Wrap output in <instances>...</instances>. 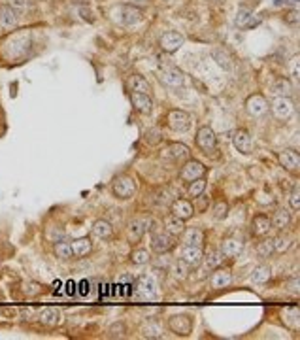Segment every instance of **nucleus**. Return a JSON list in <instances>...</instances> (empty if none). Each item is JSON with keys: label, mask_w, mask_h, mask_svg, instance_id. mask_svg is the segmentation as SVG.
I'll return each mask as SVG.
<instances>
[{"label": "nucleus", "mask_w": 300, "mask_h": 340, "mask_svg": "<svg viewBox=\"0 0 300 340\" xmlns=\"http://www.w3.org/2000/svg\"><path fill=\"white\" fill-rule=\"evenodd\" d=\"M136 191H138V184H136L134 178H130L127 174L115 176L114 181H112V193H114L115 199L128 200L134 197Z\"/></svg>", "instance_id": "f257e3e1"}, {"label": "nucleus", "mask_w": 300, "mask_h": 340, "mask_svg": "<svg viewBox=\"0 0 300 340\" xmlns=\"http://www.w3.org/2000/svg\"><path fill=\"white\" fill-rule=\"evenodd\" d=\"M166 127L174 133H187L191 128V117L183 110H170L166 116Z\"/></svg>", "instance_id": "f03ea898"}, {"label": "nucleus", "mask_w": 300, "mask_h": 340, "mask_svg": "<svg viewBox=\"0 0 300 340\" xmlns=\"http://www.w3.org/2000/svg\"><path fill=\"white\" fill-rule=\"evenodd\" d=\"M197 146L202 151H204L206 155H211L215 149H217V136H215V133H213V128L211 127H200L197 130Z\"/></svg>", "instance_id": "7ed1b4c3"}, {"label": "nucleus", "mask_w": 300, "mask_h": 340, "mask_svg": "<svg viewBox=\"0 0 300 340\" xmlns=\"http://www.w3.org/2000/svg\"><path fill=\"white\" fill-rule=\"evenodd\" d=\"M294 110H296V106L289 96H276L272 100V114L280 121H287L289 117L294 114Z\"/></svg>", "instance_id": "20e7f679"}, {"label": "nucleus", "mask_w": 300, "mask_h": 340, "mask_svg": "<svg viewBox=\"0 0 300 340\" xmlns=\"http://www.w3.org/2000/svg\"><path fill=\"white\" fill-rule=\"evenodd\" d=\"M168 329L178 336H189L193 333V318L189 314H176L168 320Z\"/></svg>", "instance_id": "39448f33"}, {"label": "nucleus", "mask_w": 300, "mask_h": 340, "mask_svg": "<svg viewBox=\"0 0 300 340\" xmlns=\"http://www.w3.org/2000/svg\"><path fill=\"white\" fill-rule=\"evenodd\" d=\"M189 155H191V149L187 148L185 144H179V142L166 144V148L160 151V157L166 161H187Z\"/></svg>", "instance_id": "423d86ee"}, {"label": "nucleus", "mask_w": 300, "mask_h": 340, "mask_svg": "<svg viewBox=\"0 0 300 340\" xmlns=\"http://www.w3.org/2000/svg\"><path fill=\"white\" fill-rule=\"evenodd\" d=\"M268 110H270V104L262 95L248 96V100H246V112H248L249 116L262 117L264 114H268Z\"/></svg>", "instance_id": "0eeeda50"}, {"label": "nucleus", "mask_w": 300, "mask_h": 340, "mask_svg": "<svg viewBox=\"0 0 300 340\" xmlns=\"http://www.w3.org/2000/svg\"><path fill=\"white\" fill-rule=\"evenodd\" d=\"M202 176H206V167L200 161L193 159H187V163L181 167V172H179V178L183 181H193L197 178H202Z\"/></svg>", "instance_id": "6e6552de"}, {"label": "nucleus", "mask_w": 300, "mask_h": 340, "mask_svg": "<svg viewBox=\"0 0 300 340\" xmlns=\"http://www.w3.org/2000/svg\"><path fill=\"white\" fill-rule=\"evenodd\" d=\"M176 246V237L168 234V232H155L151 237V250L157 253H166V251L174 250Z\"/></svg>", "instance_id": "1a4fd4ad"}, {"label": "nucleus", "mask_w": 300, "mask_h": 340, "mask_svg": "<svg viewBox=\"0 0 300 340\" xmlns=\"http://www.w3.org/2000/svg\"><path fill=\"white\" fill-rule=\"evenodd\" d=\"M183 44H185V38H183V34L178 31H168L160 36V47L168 53L178 51Z\"/></svg>", "instance_id": "9d476101"}, {"label": "nucleus", "mask_w": 300, "mask_h": 340, "mask_svg": "<svg viewBox=\"0 0 300 340\" xmlns=\"http://www.w3.org/2000/svg\"><path fill=\"white\" fill-rule=\"evenodd\" d=\"M232 144H234V148L243 155H249L253 151V138L249 135L246 128H238L234 130V135H232Z\"/></svg>", "instance_id": "9b49d317"}, {"label": "nucleus", "mask_w": 300, "mask_h": 340, "mask_svg": "<svg viewBox=\"0 0 300 340\" xmlns=\"http://www.w3.org/2000/svg\"><path fill=\"white\" fill-rule=\"evenodd\" d=\"M115 10L121 13V17L117 21L123 23V25H134V23L142 21V10L132 6V4H121V6H117Z\"/></svg>", "instance_id": "f8f14e48"}, {"label": "nucleus", "mask_w": 300, "mask_h": 340, "mask_svg": "<svg viewBox=\"0 0 300 340\" xmlns=\"http://www.w3.org/2000/svg\"><path fill=\"white\" fill-rule=\"evenodd\" d=\"M181 261L189 267H198L204 259V251L200 246H183L181 248Z\"/></svg>", "instance_id": "ddd939ff"}, {"label": "nucleus", "mask_w": 300, "mask_h": 340, "mask_svg": "<svg viewBox=\"0 0 300 340\" xmlns=\"http://www.w3.org/2000/svg\"><path fill=\"white\" fill-rule=\"evenodd\" d=\"M170 212L176 216V218L183 219V221H187V219L193 218V214H195V206H193L191 200L187 199H176L172 202V206H170Z\"/></svg>", "instance_id": "4468645a"}, {"label": "nucleus", "mask_w": 300, "mask_h": 340, "mask_svg": "<svg viewBox=\"0 0 300 340\" xmlns=\"http://www.w3.org/2000/svg\"><path fill=\"white\" fill-rule=\"evenodd\" d=\"M278 161H280V165L285 170H293L296 172L300 168V153L298 151H294V149H283L278 153Z\"/></svg>", "instance_id": "2eb2a0df"}, {"label": "nucleus", "mask_w": 300, "mask_h": 340, "mask_svg": "<svg viewBox=\"0 0 300 340\" xmlns=\"http://www.w3.org/2000/svg\"><path fill=\"white\" fill-rule=\"evenodd\" d=\"M130 102H132L136 112H140L144 116L153 112V100L147 93H130Z\"/></svg>", "instance_id": "dca6fc26"}, {"label": "nucleus", "mask_w": 300, "mask_h": 340, "mask_svg": "<svg viewBox=\"0 0 300 340\" xmlns=\"http://www.w3.org/2000/svg\"><path fill=\"white\" fill-rule=\"evenodd\" d=\"M19 21V13L12 4L0 6V29H13Z\"/></svg>", "instance_id": "f3484780"}, {"label": "nucleus", "mask_w": 300, "mask_h": 340, "mask_svg": "<svg viewBox=\"0 0 300 340\" xmlns=\"http://www.w3.org/2000/svg\"><path fill=\"white\" fill-rule=\"evenodd\" d=\"M210 283H211V287H213V289L229 287L230 283H232V272H230L229 269H219V267H217V270L211 274Z\"/></svg>", "instance_id": "a211bd4d"}, {"label": "nucleus", "mask_w": 300, "mask_h": 340, "mask_svg": "<svg viewBox=\"0 0 300 340\" xmlns=\"http://www.w3.org/2000/svg\"><path fill=\"white\" fill-rule=\"evenodd\" d=\"M270 229H272V219H270L268 216H264V214L255 216L253 221H251V231H253V234H257V237L268 234Z\"/></svg>", "instance_id": "6ab92c4d"}, {"label": "nucleus", "mask_w": 300, "mask_h": 340, "mask_svg": "<svg viewBox=\"0 0 300 340\" xmlns=\"http://www.w3.org/2000/svg\"><path fill=\"white\" fill-rule=\"evenodd\" d=\"M243 250V242L242 240H236V238H225L221 242V253L223 257H238Z\"/></svg>", "instance_id": "aec40b11"}, {"label": "nucleus", "mask_w": 300, "mask_h": 340, "mask_svg": "<svg viewBox=\"0 0 300 340\" xmlns=\"http://www.w3.org/2000/svg\"><path fill=\"white\" fill-rule=\"evenodd\" d=\"M165 229H166V232L172 234V237H181V232L185 231V221L176 218L174 214H170V216H166L165 218Z\"/></svg>", "instance_id": "412c9836"}, {"label": "nucleus", "mask_w": 300, "mask_h": 340, "mask_svg": "<svg viewBox=\"0 0 300 340\" xmlns=\"http://www.w3.org/2000/svg\"><path fill=\"white\" fill-rule=\"evenodd\" d=\"M181 240H183V246H202L204 232L197 229V227H191V229H185L181 232Z\"/></svg>", "instance_id": "4be33fe9"}, {"label": "nucleus", "mask_w": 300, "mask_h": 340, "mask_svg": "<svg viewBox=\"0 0 300 340\" xmlns=\"http://www.w3.org/2000/svg\"><path fill=\"white\" fill-rule=\"evenodd\" d=\"M183 72L178 70V68H168V70L162 72V76H160V82L168 87H179V85L183 84Z\"/></svg>", "instance_id": "5701e85b"}, {"label": "nucleus", "mask_w": 300, "mask_h": 340, "mask_svg": "<svg viewBox=\"0 0 300 340\" xmlns=\"http://www.w3.org/2000/svg\"><path fill=\"white\" fill-rule=\"evenodd\" d=\"M146 225H144V219H132L127 227V234L130 242H140L142 237L146 234Z\"/></svg>", "instance_id": "b1692460"}, {"label": "nucleus", "mask_w": 300, "mask_h": 340, "mask_svg": "<svg viewBox=\"0 0 300 340\" xmlns=\"http://www.w3.org/2000/svg\"><path fill=\"white\" fill-rule=\"evenodd\" d=\"M72 253L76 257H85L89 255L91 250H93V242H91L89 237H83V238H76L74 242H72Z\"/></svg>", "instance_id": "393cba45"}, {"label": "nucleus", "mask_w": 300, "mask_h": 340, "mask_svg": "<svg viewBox=\"0 0 300 340\" xmlns=\"http://www.w3.org/2000/svg\"><path fill=\"white\" fill-rule=\"evenodd\" d=\"M128 89L130 93H149V82L146 77L140 76V74H134V76L128 77Z\"/></svg>", "instance_id": "a878e982"}, {"label": "nucleus", "mask_w": 300, "mask_h": 340, "mask_svg": "<svg viewBox=\"0 0 300 340\" xmlns=\"http://www.w3.org/2000/svg\"><path fill=\"white\" fill-rule=\"evenodd\" d=\"M91 231L98 238H110L114 234V227L106 219H96L95 223H93V227H91Z\"/></svg>", "instance_id": "bb28decb"}, {"label": "nucleus", "mask_w": 300, "mask_h": 340, "mask_svg": "<svg viewBox=\"0 0 300 340\" xmlns=\"http://www.w3.org/2000/svg\"><path fill=\"white\" fill-rule=\"evenodd\" d=\"M272 225H274L276 229H280V231H285L289 225H291V214L285 210V208H278L272 216Z\"/></svg>", "instance_id": "cd10ccee"}, {"label": "nucleus", "mask_w": 300, "mask_h": 340, "mask_svg": "<svg viewBox=\"0 0 300 340\" xmlns=\"http://www.w3.org/2000/svg\"><path fill=\"white\" fill-rule=\"evenodd\" d=\"M138 291L144 299L155 297V282L151 276H140L138 278Z\"/></svg>", "instance_id": "c85d7f7f"}, {"label": "nucleus", "mask_w": 300, "mask_h": 340, "mask_svg": "<svg viewBox=\"0 0 300 340\" xmlns=\"http://www.w3.org/2000/svg\"><path fill=\"white\" fill-rule=\"evenodd\" d=\"M293 91V85L287 77H280L272 84V95L274 96H289Z\"/></svg>", "instance_id": "c756f323"}, {"label": "nucleus", "mask_w": 300, "mask_h": 340, "mask_svg": "<svg viewBox=\"0 0 300 340\" xmlns=\"http://www.w3.org/2000/svg\"><path fill=\"white\" fill-rule=\"evenodd\" d=\"M272 278V269L266 267V265H261V267H257L253 272H251V282L255 283H266Z\"/></svg>", "instance_id": "7c9ffc66"}, {"label": "nucleus", "mask_w": 300, "mask_h": 340, "mask_svg": "<svg viewBox=\"0 0 300 340\" xmlns=\"http://www.w3.org/2000/svg\"><path fill=\"white\" fill-rule=\"evenodd\" d=\"M206 191V178H197V180L189 181V187H187V193H189V197L193 199H198V197H202Z\"/></svg>", "instance_id": "2f4dec72"}, {"label": "nucleus", "mask_w": 300, "mask_h": 340, "mask_svg": "<svg viewBox=\"0 0 300 340\" xmlns=\"http://www.w3.org/2000/svg\"><path fill=\"white\" fill-rule=\"evenodd\" d=\"M53 253H55V257H59V259H72L74 257V253H72V246L68 244V242H64V240H61V242H55V246H53Z\"/></svg>", "instance_id": "473e14b6"}, {"label": "nucleus", "mask_w": 300, "mask_h": 340, "mask_svg": "<svg viewBox=\"0 0 300 340\" xmlns=\"http://www.w3.org/2000/svg\"><path fill=\"white\" fill-rule=\"evenodd\" d=\"M144 142H146L147 146H157L159 142H162V130H160L159 127L146 128V133H144Z\"/></svg>", "instance_id": "72a5a7b5"}, {"label": "nucleus", "mask_w": 300, "mask_h": 340, "mask_svg": "<svg viewBox=\"0 0 300 340\" xmlns=\"http://www.w3.org/2000/svg\"><path fill=\"white\" fill-rule=\"evenodd\" d=\"M142 334H144L146 338H160V336H162V329H160V325H157L155 321H147L146 325L142 327Z\"/></svg>", "instance_id": "f704fd0d"}, {"label": "nucleus", "mask_w": 300, "mask_h": 340, "mask_svg": "<svg viewBox=\"0 0 300 340\" xmlns=\"http://www.w3.org/2000/svg\"><path fill=\"white\" fill-rule=\"evenodd\" d=\"M130 261L134 265H138V267H142V265H147L149 261H151V253L147 250H144V248H138V250H134L132 253H130Z\"/></svg>", "instance_id": "c9c22d12"}, {"label": "nucleus", "mask_w": 300, "mask_h": 340, "mask_svg": "<svg viewBox=\"0 0 300 340\" xmlns=\"http://www.w3.org/2000/svg\"><path fill=\"white\" fill-rule=\"evenodd\" d=\"M272 244H274V251H278V253H285V251L293 246V238L281 234V237H278V238L272 240Z\"/></svg>", "instance_id": "e433bc0d"}, {"label": "nucleus", "mask_w": 300, "mask_h": 340, "mask_svg": "<svg viewBox=\"0 0 300 340\" xmlns=\"http://www.w3.org/2000/svg\"><path fill=\"white\" fill-rule=\"evenodd\" d=\"M59 318H61V314H59L57 308H45L42 314H40V321L44 323V325H55L59 321Z\"/></svg>", "instance_id": "4c0bfd02"}, {"label": "nucleus", "mask_w": 300, "mask_h": 340, "mask_svg": "<svg viewBox=\"0 0 300 340\" xmlns=\"http://www.w3.org/2000/svg\"><path fill=\"white\" fill-rule=\"evenodd\" d=\"M255 251H257V255L262 257V259L272 257V253H274V244H272V240H262V242H259Z\"/></svg>", "instance_id": "58836bf2"}, {"label": "nucleus", "mask_w": 300, "mask_h": 340, "mask_svg": "<svg viewBox=\"0 0 300 340\" xmlns=\"http://www.w3.org/2000/svg\"><path fill=\"white\" fill-rule=\"evenodd\" d=\"M223 253L221 251H211L210 255L204 257L202 261H206V265L210 267V269H217V267H221V263H223Z\"/></svg>", "instance_id": "ea45409f"}, {"label": "nucleus", "mask_w": 300, "mask_h": 340, "mask_svg": "<svg viewBox=\"0 0 300 340\" xmlns=\"http://www.w3.org/2000/svg\"><path fill=\"white\" fill-rule=\"evenodd\" d=\"M227 214H229V204H227L225 200H219V202L213 204V218L215 219L227 218Z\"/></svg>", "instance_id": "a19ab883"}, {"label": "nucleus", "mask_w": 300, "mask_h": 340, "mask_svg": "<svg viewBox=\"0 0 300 340\" xmlns=\"http://www.w3.org/2000/svg\"><path fill=\"white\" fill-rule=\"evenodd\" d=\"M211 55L217 59L219 66H223V68H229V66H230L229 55H225V51H221V49H215V51L211 53Z\"/></svg>", "instance_id": "79ce46f5"}, {"label": "nucleus", "mask_w": 300, "mask_h": 340, "mask_svg": "<svg viewBox=\"0 0 300 340\" xmlns=\"http://www.w3.org/2000/svg\"><path fill=\"white\" fill-rule=\"evenodd\" d=\"M289 204H291V208H293L294 212H298V210H300V193H298V189H294V193L291 195Z\"/></svg>", "instance_id": "37998d69"}, {"label": "nucleus", "mask_w": 300, "mask_h": 340, "mask_svg": "<svg viewBox=\"0 0 300 340\" xmlns=\"http://www.w3.org/2000/svg\"><path fill=\"white\" fill-rule=\"evenodd\" d=\"M248 17H249V12H248V10H242V12H240V15H238L236 23H238V25H242V23H246V21H248Z\"/></svg>", "instance_id": "c03bdc74"}, {"label": "nucleus", "mask_w": 300, "mask_h": 340, "mask_svg": "<svg viewBox=\"0 0 300 340\" xmlns=\"http://www.w3.org/2000/svg\"><path fill=\"white\" fill-rule=\"evenodd\" d=\"M287 287L291 289L293 293H298V278H293V280L287 283Z\"/></svg>", "instance_id": "a18cd8bd"}, {"label": "nucleus", "mask_w": 300, "mask_h": 340, "mask_svg": "<svg viewBox=\"0 0 300 340\" xmlns=\"http://www.w3.org/2000/svg\"><path fill=\"white\" fill-rule=\"evenodd\" d=\"M293 77H298V57L293 59Z\"/></svg>", "instance_id": "49530a36"}, {"label": "nucleus", "mask_w": 300, "mask_h": 340, "mask_svg": "<svg viewBox=\"0 0 300 340\" xmlns=\"http://www.w3.org/2000/svg\"><path fill=\"white\" fill-rule=\"evenodd\" d=\"M12 4H17L19 8H25V6H26L25 0H12Z\"/></svg>", "instance_id": "de8ad7c7"}, {"label": "nucleus", "mask_w": 300, "mask_h": 340, "mask_svg": "<svg viewBox=\"0 0 300 340\" xmlns=\"http://www.w3.org/2000/svg\"><path fill=\"white\" fill-rule=\"evenodd\" d=\"M74 2H89V0H74Z\"/></svg>", "instance_id": "09e8293b"}]
</instances>
